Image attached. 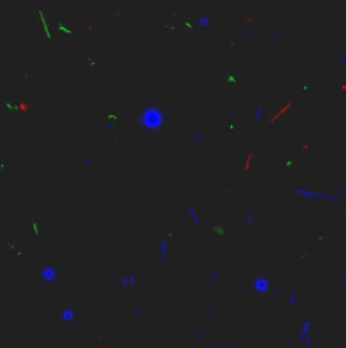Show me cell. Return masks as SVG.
I'll return each instance as SVG.
<instances>
[{
  "instance_id": "21",
  "label": "cell",
  "mask_w": 346,
  "mask_h": 348,
  "mask_svg": "<svg viewBox=\"0 0 346 348\" xmlns=\"http://www.w3.org/2000/svg\"><path fill=\"white\" fill-rule=\"evenodd\" d=\"M339 63H346V58H344V56H339Z\"/></svg>"
},
{
  "instance_id": "8",
  "label": "cell",
  "mask_w": 346,
  "mask_h": 348,
  "mask_svg": "<svg viewBox=\"0 0 346 348\" xmlns=\"http://www.w3.org/2000/svg\"><path fill=\"white\" fill-rule=\"evenodd\" d=\"M187 214H188L190 219H192L193 228H195V229H200L202 223H200V217H199V212H197V209H195V207H188V209H187Z\"/></svg>"
},
{
  "instance_id": "10",
  "label": "cell",
  "mask_w": 346,
  "mask_h": 348,
  "mask_svg": "<svg viewBox=\"0 0 346 348\" xmlns=\"http://www.w3.org/2000/svg\"><path fill=\"white\" fill-rule=\"evenodd\" d=\"M195 24L199 27H207L209 24H211V15H207V14L197 15V17H195Z\"/></svg>"
},
{
  "instance_id": "3",
  "label": "cell",
  "mask_w": 346,
  "mask_h": 348,
  "mask_svg": "<svg viewBox=\"0 0 346 348\" xmlns=\"http://www.w3.org/2000/svg\"><path fill=\"white\" fill-rule=\"evenodd\" d=\"M251 289L255 290L256 294H266L272 290V282L266 275H258V277L253 278V284H251Z\"/></svg>"
},
{
  "instance_id": "20",
  "label": "cell",
  "mask_w": 346,
  "mask_h": 348,
  "mask_svg": "<svg viewBox=\"0 0 346 348\" xmlns=\"http://www.w3.org/2000/svg\"><path fill=\"white\" fill-rule=\"evenodd\" d=\"M197 340H199V341L204 340V333H197Z\"/></svg>"
},
{
  "instance_id": "19",
  "label": "cell",
  "mask_w": 346,
  "mask_h": 348,
  "mask_svg": "<svg viewBox=\"0 0 346 348\" xmlns=\"http://www.w3.org/2000/svg\"><path fill=\"white\" fill-rule=\"evenodd\" d=\"M112 128H114V122H112V121H109V122L105 124V129H107V131H110Z\"/></svg>"
},
{
  "instance_id": "6",
  "label": "cell",
  "mask_w": 346,
  "mask_h": 348,
  "mask_svg": "<svg viewBox=\"0 0 346 348\" xmlns=\"http://www.w3.org/2000/svg\"><path fill=\"white\" fill-rule=\"evenodd\" d=\"M158 251H160V263H161V267H165L166 260H168V238H161Z\"/></svg>"
},
{
  "instance_id": "22",
  "label": "cell",
  "mask_w": 346,
  "mask_h": 348,
  "mask_svg": "<svg viewBox=\"0 0 346 348\" xmlns=\"http://www.w3.org/2000/svg\"><path fill=\"white\" fill-rule=\"evenodd\" d=\"M222 348H231V346H222Z\"/></svg>"
},
{
  "instance_id": "14",
  "label": "cell",
  "mask_w": 346,
  "mask_h": 348,
  "mask_svg": "<svg viewBox=\"0 0 346 348\" xmlns=\"http://www.w3.org/2000/svg\"><path fill=\"white\" fill-rule=\"evenodd\" d=\"M132 312H134L136 316L143 314V308H141V306H132Z\"/></svg>"
},
{
  "instance_id": "4",
  "label": "cell",
  "mask_w": 346,
  "mask_h": 348,
  "mask_svg": "<svg viewBox=\"0 0 346 348\" xmlns=\"http://www.w3.org/2000/svg\"><path fill=\"white\" fill-rule=\"evenodd\" d=\"M41 278H43L46 284H53L58 278V268H56V265L53 263H48L43 267V270H41Z\"/></svg>"
},
{
  "instance_id": "13",
  "label": "cell",
  "mask_w": 346,
  "mask_h": 348,
  "mask_svg": "<svg viewBox=\"0 0 346 348\" xmlns=\"http://www.w3.org/2000/svg\"><path fill=\"white\" fill-rule=\"evenodd\" d=\"M297 297H299V296H297V294H290V299H288V302H287V304L290 306V308H292V306L295 304V302H297Z\"/></svg>"
},
{
  "instance_id": "5",
  "label": "cell",
  "mask_w": 346,
  "mask_h": 348,
  "mask_svg": "<svg viewBox=\"0 0 346 348\" xmlns=\"http://www.w3.org/2000/svg\"><path fill=\"white\" fill-rule=\"evenodd\" d=\"M117 285H120V287H134V285H138V275H136L134 272H131V273H127V275H120L119 280H117Z\"/></svg>"
},
{
  "instance_id": "18",
  "label": "cell",
  "mask_w": 346,
  "mask_h": 348,
  "mask_svg": "<svg viewBox=\"0 0 346 348\" xmlns=\"http://www.w3.org/2000/svg\"><path fill=\"white\" fill-rule=\"evenodd\" d=\"M273 37H275V39H282V33H280V31H275Z\"/></svg>"
},
{
  "instance_id": "1",
  "label": "cell",
  "mask_w": 346,
  "mask_h": 348,
  "mask_svg": "<svg viewBox=\"0 0 346 348\" xmlns=\"http://www.w3.org/2000/svg\"><path fill=\"white\" fill-rule=\"evenodd\" d=\"M138 121L141 124V128L146 129V131H158V129H161L165 126L166 116H165L163 107L148 104V105H144L139 110Z\"/></svg>"
},
{
  "instance_id": "12",
  "label": "cell",
  "mask_w": 346,
  "mask_h": 348,
  "mask_svg": "<svg viewBox=\"0 0 346 348\" xmlns=\"http://www.w3.org/2000/svg\"><path fill=\"white\" fill-rule=\"evenodd\" d=\"M261 117H263V109H261V107H258V109H256V112H255V116H253V119H255V122H260V121H261Z\"/></svg>"
},
{
  "instance_id": "9",
  "label": "cell",
  "mask_w": 346,
  "mask_h": 348,
  "mask_svg": "<svg viewBox=\"0 0 346 348\" xmlns=\"http://www.w3.org/2000/svg\"><path fill=\"white\" fill-rule=\"evenodd\" d=\"M241 223H243L246 228H253L256 224V214L253 212V211H248V212L241 217Z\"/></svg>"
},
{
  "instance_id": "15",
  "label": "cell",
  "mask_w": 346,
  "mask_h": 348,
  "mask_svg": "<svg viewBox=\"0 0 346 348\" xmlns=\"http://www.w3.org/2000/svg\"><path fill=\"white\" fill-rule=\"evenodd\" d=\"M270 294H272V296H273V297H280V289H272V290H270Z\"/></svg>"
},
{
  "instance_id": "17",
  "label": "cell",
  "mask_w": 346,
  "mask_h": 348,
  "mask_svg": "<svg viewBox=\"0 0 346 348\" xmlns=\"http://www.w3.org/2000/svg\"><path fill=\"white\" fill-rule=\"evenodd\" d=\"M85 165H87V166H90V165H92V158L88 156V155L85 156Z\"/></svg>"
},
{
  "instance_id": "16",
  "label": "cell",
  "mask_w": 346,
  "mask_h": 348,
  "mask_svg": "<svg viewBox=\"0 0 346 348\" xmlns=\"http://www.w3.org/2000/svg\"><path fill=\"white\" fill-rule=\"evenodd\" d=\"M202 136H204V132H197V134H195V138H193V143H199V141H200V139H202Z\"/></svg>"
},
{
  "instance_id": "7",
  "label": "cell",
  "mask_w": 346,
  "mask_h": 348,
  "mask_svg": "<svg viewBox=\"0 0 346 348\" xmlns=\"http://www.w3.org/2000/svg\"><path fill=\"white\" fill-rule=\"evenodd\" d=\"M59 318H61V321H75L77 319V311H75V308L71 304H68L66 308L61 309Z\"/></svg>"
},
{
  "instance_id": "2",
  "label": "cell",
  "mask_w": 346,
  "mask_h": 348,
  "mask_svg": "<svg viewBox=\"0 0 346 348\" xmlns=\"http://www.w3.org/2000/svg\"><path fill=\"white\" fill-rule=\"evenodd\" d=\"M294 194L297 195H302L306 199H322V201H331V202H341L343 199L339 195H333V194H324V192H317V190H310V189H302V187H297L294 189Z\"/></svg>"
},
{
  "instance_id": "11",
  "label": "cell",
  "mask_w": 346,
  "mask_h": 348,
  "mask_svg": "<svg viewBox=\"0 0 346 348\" xmlns=\"http://www.w3.org/2000/svg\"><path fill=\"white\" fill-rule=\"evenodd\" d=\"M219 278H221V272H219V270H214V272H211V273L207 275V280H209V282H217Z\"/></svg>"
}]
</instances>
